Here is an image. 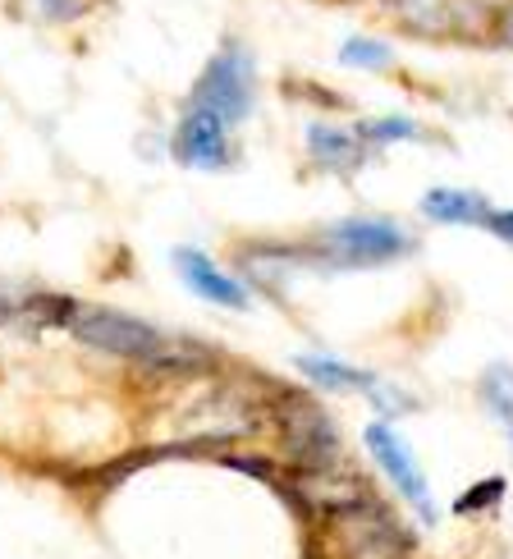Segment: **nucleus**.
Instances as JSON below:
<instances>
[{
  "label": "nucleus",
  "mask_w": 513,
  "mask_h": 559,
  "mask_svg": "<svg viewBox=\"0 0 513 559\" xmlns=\"http://www.w3.org/2000/svg\"><path fill=\"white\" fill-rule=\"evenodd\" d=\"M408 248H413L408 229H399L394 221L354 216V221L321 229L308 243V252H302V262H312L321 271H362V266H385L394 258H404Z\"/></svg>",
  "instance_id": "f257e3e1"
},
{
  "label": "nucleus",
  "mask_w": 513,
  "mask_h": 559,
  "mask_svg": "<svg viewBox=\"0 0 513 559\" xmlns=\"http://www.w3.org/2000/svg\"><path fill=\"white\" fill-rule=\"evenodd\" d=\"M69 331H74L87 348L110 358H129V362H156L166 354V335L156 325L138 321L129 312H110V308H79L69 317Z\"/></svg>",
  "instance_id": "f03ea898"
},
{
  "label": "nucleus",
  "mask_w": 513,
  "mask_h": 559,
  "mask_svg": "<svg viewBox=\"0 0 513 559\" xmlns=\"http://www.w3.org/2000/svg\"><path fill=\"white\" fill-rule=\"evenodd\" d=\"M193 106L212 110L225 124H239L252 110V56L243 41H225L220 51L206 60V69L193 83Z\"/></svg>",
  "instance_id": "7ed1b4c3"
},
{
  "label": "nucleus",
  "mask_w": 513,
  "mask_h": 559,
  "mask_svg": "<svg viewBox=\"0 0 513 559\" xmlns=\"http://www.w3.org/2000/svg\"><path fill=\"white\" fill-rule=\"evenodd\" d=\"M367 450H371V463L385 473V481L399 491L408 504H413V514L422 519V523H436V504H431V486L422 477V468H417V459L413 450L404 445L399 436H394L390 423H371L367 427Z\"/></svg>",
  "instance_id": "20e7f679"
},
{
  "label": "nucleus",
  "mask_w": 513,
  "mask_h": 559,
  "mask_svg": "<svg viewBox=\"0 0 513 559\" xmlns=\"http://www.w3.org/2000/svg\"><path fill=\"white\" fill-rule=\"evenodd\" d=\"M229 124L216 120L212 110H189L175 129V160L193 170H225L229 166Z\"/></svg>",
  "instance_id": "39448f33"
},
{
  "label": "nucleus",
  "mask_w": 513,
  "mask_h": 559,
  "mask_svg": "<svg viewBox=\"0 0 513 559\" xmlns=\"http://www.w3.org/2000/svg\"><path fill=\"white\" fill-rule=\"evenodd\" d=\"M175 271H179V280H183V285H189L198 298L216 302V308H229V312H243V308H248L243 280H235L229 271H220L212 258H206V252L179 248V252H175Z\"/></svg>",
  "instance_id": "423d86ee"
},
{
  "label": "nucleus",
  "mask_w": 513,
  "mask_h": 559,
  "mask_svg": "<svg viewBox=\"0 0 513 559\" xmlns=\"http://www.w3.org/2000/svg\"><path fill=\"white\" fill-rule=\"evenodd\" d=\"M422 216L427 221H440V225H486L496 212L491 202L481 193H468V189H431L422 198Z\"/></svg>",
  "instance_id": "0eeeda50"
},
{
  "label": "nucleus",
  "mask_w": 513,
  "mask_h": 559,
  "mask_svg": "<svg viewBox=\"0 0 513 559\" xmlns=\"http://www.w3.org/2000/svg\"><path fill=\"white\" fill-rule=\"evenodd\" d=\"M308 156L321 170H358L362 166V138L335 129V124H312L308 129Z\"/></svg>",
  "instance_id": "6e6552de"
},
{
  "label": "nucleus",
  "mask_w": 513,
  "mask_h": 559,
  "mask_svg": "<svg viewBox=\"0 0 513 559\" xmlns=\"http://www.w3.org/2000/svg\"><path fill=\"white\" fill-rule=\"evenodd\" d=\"M294 367H298L317 390H367V394H377V400H381L377 377H371V371H362V367H348V362L321 358V354H302V358H294Z\"/></svg>",
  "instance_id": "1a4fd4ad"
},
{
  "label": "nucleus",
  "mask_w": 513,
  "mask_h": 559,
  "mask_svg": "<svg viewBox=\"0 0 513 559\" xmlns=\"http://www.w3.org/2000/svg\"><path fill=\"white\" fill-rule=\"evenodd\" d=\"M399 10L422 33H445L463 23V0H399Z\"/></svg>",
  "instance_id": "9d476101"
},
{
  "label": "nucleus",
  "mask_w": 513,
  "mask_h": 559,
  "mask_svg": "<svg viewBox=\"0 0 513 559\" xmlns=\"http://www.w3.org/2000/svg\"><path fill=\"white\" fill-rule=\"evenodd\" d=\"M481 400L491 404V413L500 417V423H513V367L496 362L491 371L481 377Z\"/></svg>",
  "instance_id": "9b49d317"
},
{
  "label": "nucleus",
  "mask_w": 513,
  "mask_h": 559,
  "mask_svg": "<svg viewBox=\"0 0 513 559\" xmlns=\"http://www.w3.org/2000/svg\"><path fill=\"white\" fill-rule=\"evenodd\" d=\"M339 60L348 69H390V46L385 41H371V37H348Z\"/></svg>",
  "instance_id": "f8f14e48"
},
{
  "label": "nucleus",
  "mask_w": 513,
  "mask_h": 559,
  "mask_svg": "<svg viewBox=\"0 0 513 559\" xmlns=\"http://www.w3.org/2000/svg\"><path fill=\"white\" fill-rule=\"evenodd\" d=\"M79 10H83V0H14V14L33 23H64Z\"/></svg>",
  "instance_id": "ddd939ff"
},
{
  "label": "nucleus",
  "mask_w": 513,
  "mask_h": 559,
  "mask_svg": "<svg viewBox=\"0 0 513 559\" xmlns=\"http://www.w3.org/2000/svg\"><path fill=\"white\" fill-rule=\"evenodd\" d=\"M358 138L362 143H404V138H422V129H417L413 120H367L362 129H358Z\"/></svg>",
  "instance_id": "4468645a"
},
{
  "label": "nucleus",
  "mask_w": 513,
  "mask_h": 559,
  "mask_svg": "<svg viewBox=\"0 0 513 559\" xmlns=\"http://www.w3.org/2000/svg\"><path fill=\"white\" fill-rule=\"evenodd\" d=\"M500 496H504V481H500V477H491L486 486H473V491H468V496H463V500L454 504V514H477V509L496 504Z\"/></svg>",
  "instance_id": "2eb2a0df"
},
{
  "label": "nucleus",
  "mask_w": 513,
  "mask_h": 559,
  "mask_svg": "<svg viewBox=\"0 0 513 559\" xmlns=\"http://www.w3.org/2000/svg\"><path fill=\"white\" fill-rule=\"evenodd\" d=\"M486 225H491V229H496V235H500L504 243H513V212H500V216H491Z\"/></svg>",
  "instance_id": "dca6fc26"
},
{
  "label": "nucleus",
  "mask_w": 513,
  "mask_h": 559,
  "mask_svg": "<svg viewBox=\"0 0 513 559\" xmlns=\"http://www.w3.org/2000/svg\"><path fill=\"white\" fill-rule=\"evenodd\" d=\"M509 445H513V423H509Z\"/></svg>",
  "instance_id": "f3484780"
}]
</instances>
